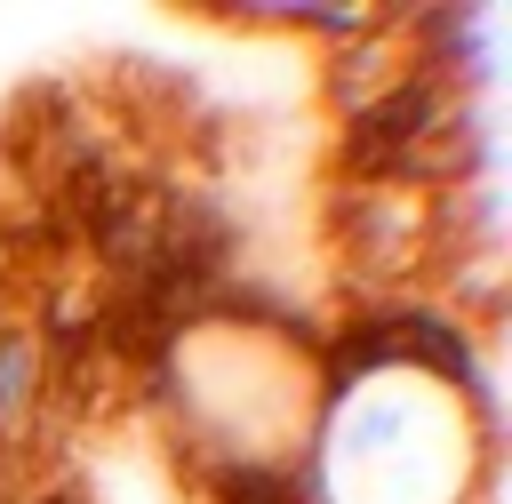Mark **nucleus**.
<instances>
[{"label":"nucleus","instance_id":"1","mask_svg":"<svg viewBox=\"0 0 512 504\" xmlns=\"http://www.w3.org/2000/svg\"><path fill=\"white\" fill-rule=\"evenodd\" d=\"M320 232H328V248H336V264H344V280H352L360 304L408 296V280H424V200L416 192L328 176Z\"/></svg>","mask_w":512,"mask_h":504},{"label":"nucleus","instance_id":"2","mask_svg":"<svg viewBox=\"0 0 512 504\" xmlns=\"http://www.w3.org/2000/svg\"><path fill=\"white\" fill-rule=\"evenodd\" d=\"M472 104H480V96H464L456 80H440L432 64H416V72H400V80H392L376 104H360L352 120H336L328 176H344V184H384L400 152H416V144L448 136V128H456Z\"/></svg>","mask_w":512,"mask_h":504},{"label":"nucleus","instance_id":"3","mask_svg":"<svg viewBox=\"0 0 512 504\" xmlns=\"http://www.w3.org/2000/svg\"><path fill=\"white\" fill-rule=\"evenodd\" d=\"M400 72H416V48H408L400 8H384V24H376V32H360V40L328 48L320 96H328V112H336V120H352V112H360V104H376V96H384Z\"/></svg>","mask_w":512,"mask_h":504},{"label":"nucleus","instance_id":"4","mask_svg":"<svg viewBox=\"0 0 512 504\" xmlns=\"http://www.w3.org/2000/svg\"><path fill=\"white\" fill-rule=\"evenodd\" d=\"M200 16H224L248 32H304L320 48H344L384 24V0H200Z\"/></svg>","mask_w":512,"mask_h":504},{"label":"nucleus","instance_id":"5","mask_svg":"<svg viewBox=\"0 0 512 504\" xmlns=\"http://www.w3.org/2000/svg\"><path fill=\"white\" fill-rule=\"evenodd\" d=\"M0 504H24V456L0 448Z\"/></svg>","mask_w":512,"mask_h":504}]
</instances>
